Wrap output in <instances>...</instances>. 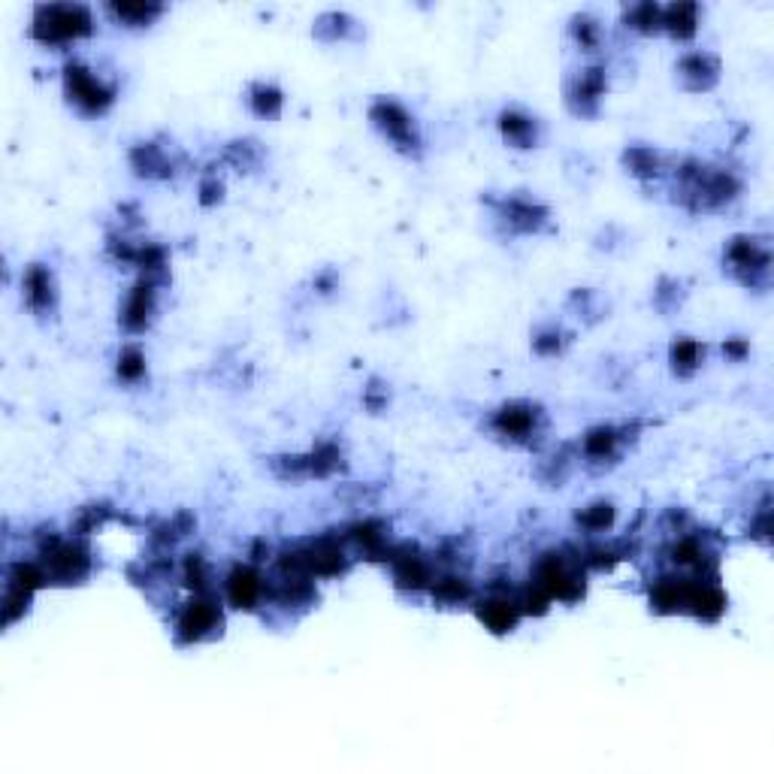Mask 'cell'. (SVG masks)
Returning <instances> with one entry per match:
<instances>
[{
    "mask_svg": "<svg viewBox=\"0 0 774 774\" xmlns=\"http://www.w3.org/2000/svg\"><path fill=\"white\" fill-rule=\"evenodd\" d=\"M94 34V15L88 7L79 3H49V7H37L34 19H31V37L43 43V46H70Z\"/></svg>",
    "mask_w": 774,
    "mask_h": 774,
    "instance_id": "obj_2",
    "label": "cell"
},
{
    "mask_svg": "<svg viewBox=\"0 0 774 774\" xmlns=\"http://www.w3.org/2000/svg\"><path fill=\"white\" fill-rule=\"evenodd\" d=\"M490 213L497 218V225L505 227L514 237H538L550 227V209L545 203L524 197V194H502L490 197Z\"/></svg>",
    "mask_w": 774,
    "mask_h": 774,
    "instance_id": "obj_8",
    "label": "cell"
},
{
    "mask_svg": "<svg viewBox=\"0 0 774 774\" xmlns=\"http://www.w3.org/2000/svg\"><path fill=\"white\" fill-rule=\"evenodd\" d=\"M261 149H258V143H251V139H237V143H230L225 149V161L230 163V167H237L239 173L246 170V173H251V170H258L261 167Z\"/></svg>",
    "mask_w": 774,
    "mask_h": 774,
    "instance_id": "obj_31",
    "label": "cell"
},
{
    "mask_svg": "<svg viewBox=\"0 0 774 774\" xmlns=\"http://www.w3.org/2000/svg\"><path fill=\"white\" fill-rule=\"evenodd\" d=\"M626 173L636 175L641 182H657L662 175H669L674 170L672 158L665 151L653 149V146H629L624 151Z\"/></svg>",
    "mask_w": 774,
    "mask_h": 774,
    "instance_id": "obj_19",
    "label": "cell"
},
{
    "mask_svg": "<svg viewBox=\"0 0 774 774\" xmlns=\"http://www.w3.org/2000/svg\"><path fill=\"white\" fill-rule=\"evenodd\" d=\"M669 363H672L674 375L690 378L705 363V345L693 337H678L669 349Z\"/></svg>",
    "mask_w": 774,
    "mask_h": 774,
    "instance_id": "obj_23",
    "label": "cell"
},
{
    "mask_svg": "<svg viewBox=\"0 0 774 774\" xmlns=\"http://www.w3.org/2000/svg\"><path fill=\"white\" fill-rule=\"evenodd\" d=\"M614 524V505L612 502H593L588 509L578 512V526L590 533V536H600L605 530H612Z\"/></svg>",
    "mask_w": 774,
    "mask_h": 774,
    "instance_id": "obj_30",
    "label": "cell"
},
{
    "mask_svg": "<svg viewBox=\"0 0 774 774\" xmlns=\"http://www.w3.org/2000/svg\"><path fill=\"white\" fill-rule=\"evenodd\" d=\"M22 297L37 318H55L58 312V282L46 263H27L22 273Z\"/></svg>",
    "mask_w": 774,
    "mask_h": 774,
    "instance_id": "obj_15",
    "label": "cell"
},
{
    "mask_svg": "<svg viewBox=\"0 0 774 774\" xmlns=\"http://www.w3.org/2000/svg\"><path fill=\"white\" fill-rule=\"evenodd\" d=\"M115 375L125 385H139L149 375V363H146V354H143L139 345H125L122 349L118 361H115Z\"/></svg>",
    "mask_w": 774,
    "mask_h": 774,
    "instance_id": "obj_27",
    "label": "cell"
},
{
    "mask_svg": "<svg viewBox=\"0 0 774 774\" xmlns=\"http://www.w3.org/2000/svg\"><path fill=\"white\" fill-rule=\"evenodd\" d=\"M545 412L530 400L505 402L490 418V430L512 445H533V439L545 433Z\"/></svg>",
    "mask_w": 774,
    "mask_h": 774,
    "instance_id": "obj_10",
    "label": "cell"
},
{
    "mask_svg": "<svg viewBox=\"0 0 774 774\" xmlns=\"http://www.w3.org/2000/svg\"><path fill=\"white\" fill-rule=\"evenodd\" d=\"M748 351L750 345L744 342V339H726V345H724L726 357H732V361H744V357H748Z\"/></svg>",
    "mask_w": 774,
    "mask_h": 774,
    "instance_id": "obj_34",
    "label": "cell"
},
{
    "mask_svg": "<svg viewBox=\"0 0 774 774\" xmlns=\"http://www.w3.org/2000/svg\"><path fill=\"white\" fill-rule=\"evenodd\" d=\"M724 266L738 285L750 287V291H765L772 285V246H769V239L750 237V234L732 237L724 249Z\"/></svg>",
    "mask_w": 774,
    "mask_h": 774,
    "instance_id": "obj_3",
    "label": "cell"
},
{
    "mask_svg": "<svg viewBox=\"0 0 774 774\" xmlns=\"http://www.w3.org/2000/svg\"><path fill=\"white\" fill-rule=\"evenodd\" d=\"M249 110L258 118H266V122H273V118H278L282 115V106H285V94H282V88L273 86V82H254V86L249 88Z\"/></svg>",
    "mask_w": 774,
    "mask_h": 774,
    "instance_id": "obj_25",
    "label": "cell"
},
{
    "mask_svg": "<svg viewBox=\"0 0 774 774\" xmlns=\"http://www.w3.org/2000/svg\"><path fill=\"white\" fill-rule=\"evenodd\" d=\"M497 127H500L502 143L517 151L538 149V143H542V122H538L536 115L517 110V106L502 110L500 118H497Z\"/></svg>",
    "mask_w": 774,
    "mask_h": 774,
    "instance_id": "obj_17",
    "label": "cell"
},
{
    "mask_svg": "<svg viewBox=\"0 0 774 774\" xmlns=\"http://www.w3.org/2000/svg\"><path fill=\"white\" fill-rule=\"evenodd\" d=\"M433 600L445 602V605H460V602H469L473 600V584H469V578H463V574H442V578H436V584H433Z\"/></svg>",
    "mask_w": 774,
    "mask_h": 774,
    "instance_id": "obj_28",
    "label": "cell"
},
{
    "mask_svg": "<svg viewBox=\"0 0 774 774\" xmlns=\"http://www.w3.org/2000/svg\"><path fill=\"white\" fill-rule=\"evenodd\" d=\"M569 37L574 39V46L581 52H588V55H593V52L602 49V39H605V27L593 19V15L581 13L574 15L572 25H569Z\"/></svg>",
    "mask_w": 774,
    "mask_h": 774,
    "instance_id": "obj_26",
    "label": "cell"
},
{
    "mask_svg": "<svg viewBox=\"0 0 774 774\" xmlns=\"http://www.w3.org/2000/svg\"><path fill=\"white\" fill-rule=\"evenodd\" d=\"M103 13L110 15L118 27L139 31V27H151L158 22L163 15V7L161 3H110V7H103Z\"/></svg>",
    "mask_w": 774,
    "mask_h": 774,
    "instance_id": "obj_21",
    "label": "cell"
},
{
    "mask_svg": "<svg viewBox=\"0 0 774 774\" xmlns=\"http://www.w3.org/2000/svg\"><path fill=\"white\" fill-rule=\"evenodd\" d=\"M37 560L49 584H79L91 572V550L76 538L49 536V542H39Z\"/></svg>",
    "mask_w": 774,
    "mask_h": 774,
    "instance_id": "obj_7",
    "label": "cell"
},
{
    "mask_svg": "<svg viewBox=\"0 0 774 774\" xmlns=\"http://www.w3.org/2000/svg\"><path fill=\"white\" fill-rule=\"evenodd\" d=\"M569 333H562L560 327H542L533 337V351L538 357H560L562 351L569 349Z\"/></svg>",
    "mask_w": 774,
    "mask_h": 774,
    "instance_id": "obj_32",
    "label": "cell"
},
{
    "mask_svg": "<svg viewBox=\"0 0 774 774\" xmlns=\"http://www.w3.org/2000/svg\"><path fill=\"white\" fill-rule=\"evenodd\" d=\"M312 37L321 39V43H349V39L357 37V22L345 13H325L315 19Z\"/></svg>",
    "mask_w": 774,
    "mask_h": 774,
    "instance_id": "obj_24",
    "label": "cell"
},
{
    "mask_svg": "<svg viewBox=\"0 0 774 774\" xmlns=\"http://www.w3.org/2000/svg\"><path fill=\"white\" fill-rule=\"evenodd\" d=\"M674 201L690 213H717L741 197V179L732 170L702 161H674Z\"/></svg>",
    "mask_w": 774,
    "mask_h": 774,
    "instance_id": "obj_1",
    "label": "cell"
},
{
    "mask_svg": "<svg viewBox=\"0 0 774 774\" xmlns=\"http://www.w3.org/2000/svg\"><path fill=\"white\" fill-rule=\"evenodd\" d=\"M225 614L218 593H194V600L182 605L175 617V641L179 645H201L209 638L221 636Z\"/></svg>",
    "mask_w": 774,
    "mask_h": 774,
    "instance_id": "obj_9",
    "label": "cell"
},
{
    "mask_svg": "<svg viewBox=\"0 0 774 774\" xmlns=\"http://www.w3.org/2000/svg\"><path fill=\"white\" fill-rule=\"evenodd\" d=\"M225 201V182L215 173H206L201 179V203L203 206H215Z\"/></svg>",
    "mask_w": 774,
    "mask_h": 774,
    "instance_id": "obj_33",
    "label": "cell"
},
{
    "mask_svg": "<svg viewBox=\"0 0 774 774\" xmlns=\"http://www.w3.org/2000/svg\"><path fill=\"white\" fill-rule=\"evenodd\" d=\"M478 617H481V624L488 626L490 633H512L517 621L524 617V608H521L517 596L493 593L488 600L478 602Z\"/></svg>",
    "mask_w": 774,
    "mask_h": 774,
    "instance_id": "obj_20",
    "label": "cell"
},
{
    "mask_svg": "<svg viewBox=\"0 0 774 774\" xmlns=\"http://www.w3.org/2000/svg\"><path fill=\"white\" fill-rule=\"evenodd\" d=\"M369 122L390 143V149L400 151L406 158H421L424 151V137H421V127L400 101L394 98H378L369 106Z\"/></svg>",
    "mask_w": 774,
    "mask_h": 774,
    "instance_id": "obj_6",
    "label": "cell"
},
{
    "mask_svg": "<svg viewBox=\"0 0 774 774\" xmlns=\"http://www.w3.org/2000/svg\"><path fill=\"white\" fill-rule=\"evenodd\" d=\"M130 161V170L139 175V179H149V182H167L179 173L182 167V155L175 149H170L167 143L161 139H149V143H139L130 149L127 155Z\"/></svg>",
    "mask_w": 774,
    "mask_h": 774,
    "instance_id": "obj_12",
    "label": "cell"
},
{
    "mask_svg": "<svg viewBox=\"0 0 774 774\" xmlns=\"http://www.w3.org/2000/svg\"><path fill=\"white\" fill-rule=\"evenodd\" d=\"M61 82L67 103L82 115H91V118L110 113L115 98H118V88L113 82H106L103 76H98L91 67L79 61L64 64Z\"/></svg>",
    "mask_w": 774,
    "mask_h": 774,
    "instance_id": "obj_4",
    "label": "cell"
},
{
    "mask_svg": "<svg viewBox=\"0 0 774 774\" xmlns=\"http://www.w3.org/2000/svg\"><path fill=\"white\" fill-rule=\"evenodd\" d=\"M266 593H270V581H263V574L251 566H237L227 574L225 596L237 608H258L261 602H266Z\"/></svg>",
    "mask_w": 774,
    "mask_h": 774,
    "instance_id": "obj_18",
    "label": "cell"
},
{
    "mask_svg": "<svg viewBox=\"0 0 774 774\" xmlns=\"http://www.w3.org/2000/svg\"><path fill=\"white\" fill-rule=\"evenodd\" d=\"M674 73H678V82L684 91L705 94L720 82V58L712 52H687V55H681Z\"/></svg>",
    "mask_w": 774,
    "mask_h": 774,
    "instance_id": "obj_16",
    "label": "cell"
},
{
    "mask_svg": "<svg viewBox=\"0 0 774 774\" xmlns=\"http://www.w3.org/2000/svg\"><path fill=\"white\" fill-rule=\"evenodd\" d=\"M581 566H584L581 557H569V554H562V550H550V554H545V557L536 562L530 588L538 590L548 602L578 600L581 590H584V572H581Z\"/></svg>",
    "mask_w": 774,
    "mask_h": 774,
    "instance_id": "obj_5",
    "label": "cell"
},
{
    "mask_svg": "<svg viewBox=\"0 0 774 774\" xmlns=\"http://www.w3.org/2000/svg\"><path fill=\"white\" fill-rule=\"evenodd\" d=\"M662 31L674 39L696 37V31H699V7L696 3L662 7Z\"/></svg>",
    "mask_w": 774,
    "mask_h": 774,
    "instance_id": "obj_22",
    "label": "cell"
},
{
    "mask_svg": "<svg viewBox=\"0 0 774 774\" xmlns=\"http://www.w3.org/2000/svg\"><path fill=\"white\" fill-rule=\"evenodd\" d=\"M605 91H608V70L602 64H588L578 73L569 76V82H566V106L578 118H593V115H600Z\"/></svg>",
    "mask_w": 774,
    "mask_h": 774,
    "instance_id": "obj_11",
    "label": "cell"
},
{
    "mask_svg": "<svg viewBox=\"0 0 774 774\" xmlns=\"http://www.w3.org/2000/svg\"><path fill=\"white\" fill-rule=\"evenodd\" d=\"M163 285L158 282H149V278H139L137 285L127 291L125 303H122V315H118V325L125 327V333L130 337H139L146 333L158 315V291Z\"/></svg>",
    "mask_w": 774,
    "mask_h": 774,
    "instance_id": "obj_14",
    "label": "cell"
},
{
    "mask_svg": "<svg viewBox=\"0 0 774 774\" xmlns=\"http://www.w3.org/2000/svg\"><path fill=\"white\" fill-rule=\"evenodd\" d=\"M624 22L636 34H660L662 31V7L657 3H638L633 10H626Z\"/></svg>",
    "mask_w": 774,
    "mask_h": 774,
    "instance_id": "obj_29",
    "label": "cell"
},
{
    "mask_svg": "<svg viewBox=\"0 0 774 774\" xmlns=\"http://www.w3.org/2000/svg\"><path fill=\"white\" fill-rule=\"evenodd\" d=\"M626 442H629V426H593L578 442V460H584L588 466H596V469L600 466H612L624 454Z\"/></svg>",
    "mask_w": 774,
    "mask_h": 774,
    "instance_id": "obj_13",
    "label": "cell"
}]
</instances>
